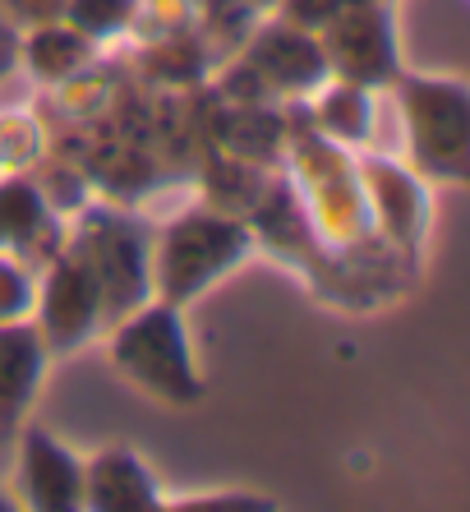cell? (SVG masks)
Returning <instances> with one entry per match:
<instances>
[{"instance_id":"obj_7","label":"cell","mask_w":470,"mask_h":512,"mask_svg":"<svg viewBox=\"0 0 470 512\" xmlns=\"http://www.w3.org/2000/svg\"><path fill=\"white\" fill-rule=\"evenodd\" d=\"M157 503L162 499H157L153 476L130 448H106L93 466H83V508L134 512V508H157Z\"/></svg>"},{"instance_id":"obj_5","label":"cell","mask_w":470,"mask_h":512,"mask_svg":"<svg viewBox=\"0 0 470 512\" xmlns=\"http://www.w3.org/2000/svg\"><path fill=\"white\" fill-rule=\"evenodd\" d=\"M19 503L37 512H70L83 508V466L70 457V448L47 434L42 425L24 429L19 443V471H14Z\"/></svg>"},{"instance_id":"obj_4","label":"cell","mask_w":470,"mask_h":512,"mask_svg":"<svg viewBox=\"0 0 470 512\" xmlns=\"http://www.w3.org/2000/svg\"><path fill=\"white\" fill-rule=\"evenodd\" d=\"M74 254L93 273L97 291H102V310H111V319H125L130 310H139L143 291H148V273H143V240L130 227L106 217L93 236L79 240Z\"/></svg>"},{"instance_id":"obj_3","label":"cell","mask_w":470,"mask_h":512,"mask_svg":"<svg viewBox=\"0 0 470 512\" xmlns=\"http://www.w3.org/2000/svg\"><path fill=\"white\" fill-rule=\"evenodd\" d=\"M406 116H411V143L424 171L434 176H461L466 162V93L457 79H411L406 88Z\"/></svg>"},{"instance_id":"obj_8","label":"cell","mask_w":470,"mask_h":512,"mask_svg":"<svg viewBox=\"0 0 470 512\" xmlns=\"http://www.w3.org/2000/svg\"><path fill=\"white\" fill-rule=\"evenodd\" d=\"M42 333L28 323H0V429L24 420L42 383Z\"/></svg>"},{"instance_id":"obj_1","label":"cell","mask_w":470,"mask_h":512,"mask_svg":"<svg viewBox=\"0 0 470 512\" xmlns=\"http://www.w3.org/2000/svg\"><path fill=\"white\" fill-rule=\"evenodd\" d=\"M111 360L116 370L143 388V393L162 397V402H199L203 379L194 370V351L185 342V323L171 300H157L148 310H130L116 328V342H111Z\"/></svg>"},{"instance_id":"obj_9","label":"cell","mask_w":470,"mask_h":512,"mask_svg":"<svg viewBox=\"0 0 470 512\" xmlns=\"http://www.w3.org/2000/svg\"><path fill=\"white\" fill-rule=\"evenodd\" d=\"M130 14H134V0H70L74 28H83V33H93V37H106V33H116V28H125Z\"/></svg>"},{"instance_id":"obj_12","label":"cell","mask_w":470,"mask_h":512,"mask_svg":"<svg viewBox=\"0 0 470 512\" xmlns=\"http://www.w3.org/2000/svg\"><path fill=\"white\" fill-rule=\"evenodd\" d=\"M259 5H272V0H259Z\"/></svg>"},{"instance_id":"obj_10","label":"cell","mask_w":470,"mask_h":512,"mask_svg":"<svg viewBox=\"0 0 470 512\" xmlns=\"http://www.w3.org/2000/svg\"><path fill=\"white\" fill-rule=\"evenodd\" d=\"M37 222H42V203L33 190H24V185L0 190V240H24V231Z\"/></svg>"},{"instance_id":"obj_2","label":"cell","mask_w":470,"mask_h":512,"mask_svg":"<svg viewBox=\"0 0 470 512\" xmlns=\"http://www.w3.org/2000/svg\"><path fill=\"white\" fill-rule=\"evenodd\" d=\"M249 250V231L212 213H189L162 236L157 250V282H162V300L180 305L185 296L203 291L222 273H231V263Z\"/></svg>"},{"instance_id":"obj_6","label":"cell","mask_w":470,"mask_h":512,"mask_svg":"<svg viewBox=\"0 0 470 512\" xmlns=\"http://www.w3.org/2000/svg\"><path fill=\"white\" fill-rule=\"evenodd\" d=\"M97 323H102V291H97L93 273L83 268V259L56 263L47 277V291H42V337H47L56 351H74V346L88 342Z\"/></svg>"},{"instance_id":"obj_11","label":"cell","mask_w":470,"mask_h":512,"mask_svg":"<svg viewBox=\"0 0 470 512\" xmlns=\"http://www.w3.org/2000/svg\"><path fill=\"white\" fill-rule=\"evenodd\" d=\"M33 305V282L24 268L0 259V323H14V314Z\"/></svg>"}]
</instances>
